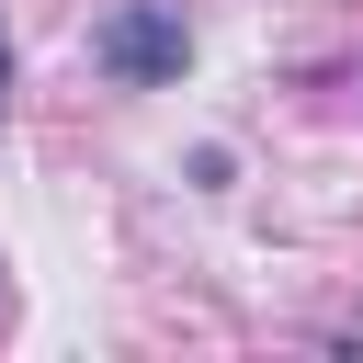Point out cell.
<instances>
[{
  "instance_id": "7a4b0ae2",
  "label": "cell",
  "mask_w": 363,
  "mask_h": 363,
  "mask_svg": "<svg viewBox=\"0 0 363 363\" xmlns=\"http://www.w3.org/2000/svg\"><path fill=\"white\" fill-rule=\"evenodd\" d=\"M0 91H11V34H0Z\"/></svg>"
},
{
  "instance_id": "6da1fadb",
  "label": "cell",
  "mask_w": 363,
  "mask_h": 363,
  "mask_svg": "<svg viewBox=\"0 0 363 363\" xmlns=\"http://www.w3.org/2000/svg\"><path fill=\"white\" fill-rule=\"evenodd\" d=\"M102 57H113L125 79H170V68H182V23H170V11H113Z\"/></svg>"
}]
</instances>
